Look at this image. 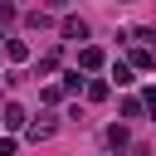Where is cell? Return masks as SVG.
Masks as SVG:
<instances>
[{"label":"cell","instance_id":"1","mask_svg":"<svg viewBox=\"0 0 156 156\" xmlns=\"http://www.w3.org/2000/svg\"><path fill=\"white\" fill-rule=\"evenodd\" d=\"M78 68H102V49H98V44H88V49L78 54Z\"/></svg>","mask_w":156,"mask_h":156},{"label":"cell","instance_id":"2","mask_svg":"<svg viewBox=\"0 0 156 156\" xmlns=\"http://www.w3.org/2000/svg\"><path fill=\"white\" fill-rule=\"evenodd\" d=\"M63 39H88V24L68 15V20H63Z\"/></svg>","mask_w":156,"mask_h":156},{"label":"cell","instance_id":"3","mask_svg":"<svg viewBox=\"0 0 156 156\" xmlns=\"http://www.w3.org/2000/svg\"><path fill=\"white\" fill-rule=\"evenodd\" d=\"M5 127H24V107H20V102L5 107Z\"/></svg>","mask_w":156,"mask_h":156},{"label":"cell","instance_id":"4","mask_svg":"<svg viewBox=\"0 0 156 156\" xmlns=\"http://www.w3.org/2000/svg\"><path fill=\"white\" fill-rule=\"evenodd\" d=\"M49 136H54V122H34L29 127V141H49Z\"/></svg>","mask_w":156,"mask_h":156},{"label":"cell","instance_id":"5","mask_svg":"<svg viewBox=\"0 0 156 156\" xmlns=\"http://www.w3.org/2000/svg\"><path fill=\"white\" fill-rule=\"evenodd\" d=\"M132 63H136V68H151V63H156V54H151V49H136V54H132Z\"/></svg>","mask_w":156,"mask_h":156},{"label":"cell","instance_id":"6","mask_svg":"<svg viewBox=\"0 0 156 156\" xmlns=\"http://www.w3.org/2000/svg\"><path fill=\"white\" fill-rule=\"evenodd\" d=\"M10 58H29V44L24 39H10Z\"/></svg>","mask_w":156,"mask_h":156},{"label":"cell","instance_id":"7","mask_svg":"<svg viewBox=\"0 0 156 156\" xmlns=\"http://www.w3.org/2000/svg\"><path fill=\"white\" fill-rule=\"evenodd\" d=\"M88 98H93V102H102V98H107V83H102V78H98V83H88Z\"/></svg>","mask_w":156,"mask_h":156},{"label":"cell","instance_id":"8","mask_svg":"<svg viewBox=\"0 0 156 156\" xmlns=\"http://www.w3.org/2000/svg\"><path fill=\"white\" fill-rule=\"evenodd\" d=\"M107 141L112 146H127V127H107Z\"/></svg>","mask_w":156,"mask_h":156},{"label":"cell","instance_id":"9","mask_svg":"<svg viewBox=\"0 0 156 156\" xmlns=\"http://www.w3.org/2000/svg\"><path fill=\"white\" fill-rule=\"evenodd\" d=\"M10 151H15V141H10V136H0V156H10Z\"/></svg>","mask_w":156,"mask_h":156},{"label":"cell","instance_id":"10","mask_svg":"<svg viewBox=\"0 0 156 156\" xmlns=\"http://www.w3.org/2000/svg\"><path fill=\"white\" fill-rule=\"evenodd\" d=\"M10 15H15V10H10V5H0V24H5V20H10Z\"/></svg>","mask_w":156,"mask_h":156}]
</instances>
